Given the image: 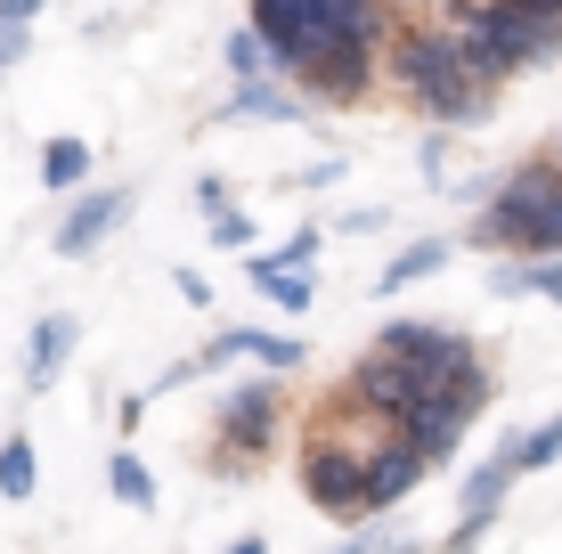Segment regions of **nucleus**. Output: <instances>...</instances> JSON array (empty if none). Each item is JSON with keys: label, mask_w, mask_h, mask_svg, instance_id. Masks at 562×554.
Instances as JSON below:
<instances>
[{"label": "nucleus", "mask_w": 562, "mask_h": 554, "mask_svg": "<svg viewBox=\"0 0 562 554\" xmlns=\"http://www.w3.org/2000/svg\"><path fill=\"white\" fill-rule=\"evenodd\" d=\"M375 66H383V82H392L432 131L481 123L490 99H497L490 82H473V66H464V49H457L449 25H392V42H383Z\"/></svg>", "instance_id": "nucleus-1"}, {"label": "nucleus", "mask_w": 562, "mask_h": 554, "mask_svg": "<svg viewBox=\"0 0 562 554\" xmlns=\"http://www.w3.org/2000/svg\"><path fill=\"white\" fill-rule=\"evenodd\" d=\"M457 49L473 66V82H514V74H538L562 57V16H521V9H497V0H457Z\"/></svg>", "instance_id": "nucleus-2"}, {"label": "nucleus", "mask_w": 562, "mask_h": 554, "mask_svg": "<svg viewBox=\"0 0 562 554\" xmlns=\"http://www.w3.org/2000/svg\"><path fill=\"white\" fill-rule=\"evenodd\" d=\"M278 425H285L278 375H245V384H228L221 408H212V473H237V465L254 473L261 449L278 441Z\"/></svg>", "instance_id": "nucleus-3"}, {"label": "nucleus", "mask_w": 562, "mask_h": 554, "mask_svg": "<svg viewBox=\"0 0 562 554\" xmlns=\"http://www.w3.org/2000/svg\"><path fill=\"white\" fill-rule=\"evenodd\" d=\"M392 441V432H383ZM367 449L351 432H310L302 441V498L318 513H367Z\"/></svg>", "instance_id": "nucleus-4"}, {"label": "nucleus", "mask_w": 562, "mask_h": 554, "mask_svg": "<svg viewBox=\"0 0 562 554\" xmlns=\"http://www.w3.org/2000/svg\"><path fill=\"white\" fill-rule=\"evenodd\" d=\"M481 408H490V384H440V392H424L392 432L424 456V465H449L457 441H464V425H473Z\"/></svg>", "instance_id": "nucleus-5"}, {"label": "nucleus", "mask_w": 562, "mask_h": 554, "mask_svg": "<svg viewBox=\"0 0 562 554\" xmlns=\"http://www.w3.org/2000/svg\"><path fill=\"white\" fill-rule=\"evenodd\" d=\"M131 213H139V196H131V188H90V196H74L66 221H57V253H66V261L99 253V245H106Z\"/></svg>", "instance_id": "nucleus-6"}, {"label": "nucleus", "mask_w": 562, "mask_h": 554, "mask_svg": "<svg viewBox=\"0 0 562 554\" xmlns=\"http://www.w3.org/2000/svg\"><path fill=\"white\" fill-rule=\"evenodd\" d=\"M424 473H432V465H424L400 432H392V441H375V449H367V513H392V506L424 482Z\"/></svg>", "instance_id": "nucleus-7"}, {"label": "nucleus", "mask_w": 562, "mask_h": 554, "mask_svg": "<svg viewBox=\"0 0 562 554\" xmlns=\"http://www.w3.org/2000/svg\"><path fill=\"white\" fill-rule=\"evenodd\" d=\"M310 114V99L294 82H285V74H261V82H237L228 90V106L212 114V123H302Z\"/></svg>", "instance_id": "nucleus-8"}, {"label": "nucleus", "mask_w": 562, "mask_h": 554, "mask_svg": "<svg viewBox=\"0 0 562 554\" xmlns=\"http://www.w3.org/2000/svg\"><path fill=\"white\" fill-rule=\"evenodd\" d=\"M228 359H254V368L285 375V368H302V342L294 335H261V327H221V335L204 342L196 368H228Z\"/></svg>", "instance_id": "nucleus-9"}, {"label": "nucleus", "mask_w": 562, "mask_h": 554, "mask_svg": "<svg viewBox=\"0 0 562 554\" xmlns=\"http://www.w3.org/2000/svg\"><path fill=\"white\" fill-rule=\"evenodd\" d=\"M490 294L497 302L538 294V302H554V310H562V253H497L490 261Z\"/></svg>", "instance_id": "nucleus-10"}, {"label": "nucleus", "mask_w": 562, "mask_h": 554, "mask_svg": "<svg viewBox=\"0 0 562 554\" xmlns=\"http://www.w3.org/2000/svg\"><path fill=\"white\" fill-rule=\"evenodd\" d=\"M74 342H82V318H74V310H49L42 327H33V342H25V392H49L57 375H66Z\"/></svg>", "instance_id": "nucleus-11"}, {"label": "nucleus", "mask_w": 562, "mask_h": 554, "mask_svg": "<svg viewBox=\"0 0 562 554\" xmlns=\"http://www.w3.org/2000/svg\"><path fill=\"white\" fill-rule=\"evenodd\" d=\"M514 482H521V465H514V432H506V441H497V456H481V465L457 482V513H497Z\"/></svg>", "instance_id": "nucleus-12"}, {"label": "nucleus", "mask_w": 562, "mask_h": 554, "mask_svg": "<svg viewBox=\"0 0 562 554\" xmlns=\"http://www.w3.org/2000/svg\"><path fill=\"white\" fill-rule=\"evenodd\" d=\"M245 285H254V294H269L285 318H302L310 302H318V270H278L269 253H245Z\"/></svg>", "instance_id": "nucleus-13"}, {"label": "nucleus", "mask_w": 562, "mask_h": 554, "mask_svg": "<svg viewBox=\"0 0 562 554\" xmlns=\"http://www.w3.org/2000/svg\"><path fill=\"white\" fill-rule=\"evenodd\" d=\"M449 253H457L449 237H416V245H408L400 261H383V270H375V294H408V285L440 278V270H449Z\"/></svg>", "instance_id": "nucleus-14"}, {"label": "nucleus", "mask_w": 562, "mask_h": 554, "mask_svg": "<svg viewBox=\"0 0 562 554\" xmlns=\"http://www.w3.org/2000/svg\"><path fill=\"white\" fill-rule=\"evenodd\" d=\"M90 180V139H49L42 147V188L49 196H74Z\"/></svg>", "instance_id": "nucleus-15"}, {"label": "nucleus", "mask_w": 562, "mask_h": 554, "mask_svg": "<svg viewBox=\"0 0 562 554\" xmlns=\"http://www.w3.org/2000/svg\"><path fill=\"white\" fill-rule=\"evenodd\" d=\"M106 489H114L131 513H155V473L139 465V449H114V456H106Z\"/></svg>", "instance_id": "nucleus-16"}, {"label": "nucleus", "mask_w": 562, "mask_h": 554, "mask_svg": "<svg viewBox=\"0 0 562 554\" xmlns=\"http://www.w3.org/2000/svg\"><path fill=\"white\" fill-rule=\"evenodd\" d=\"M221 66L237 74V82H261V74H278V49H269L254 25H237V33L221 42Z\"/></svg>", "instance_id": "nucleus-17"}, {"label": "nucleus", "mask_w": 562, "mask_h": 554, "mask_svg": "<svg viewBox=\"0 0 562 554\" xmlns=\"http://www.w3.org/2000/svg\"><path fill=\"white\" fill-rule=\"evenodd\" d=\"M33 482H42V465H33V441H25V432H9V441H0V498L25 506Z\"/></svg>", "instance_id": "nucleus-18"}, {"label": "nucleus", "mask_w": 562, "mask_h": 554, "mask_svg": "<svg viewBox=\"0 0 562 554\" xmlns=\"http://www.w3.org/2000/svg\"><path fill=\"white\" fill-rule=\"evenodd\" d=\"M514 465H521V473L562 465V416H547V425H530V432H514Z\"/></svg>", "instance_id": "nucleus-19"}, {"label": "nucleus", "mask_w": 562, "mask_h": 554, "mask_svg": "<svg viewBox=\"0 0 562 554\" xmlns=\"http://www.w3.org/2000/svg\"><path fill=\"white\" fill-rule=\"evenodd\" d=\"M204 228H212V245H221V253H254V213H245V204H221Z\"/></svg>", "instance_id": "nucleus-20"}, {"label": "nucleus", "mask_w": 562, "mask_h": 554, "mask_svg": "<svg viewBox=\"0 0 562 554\" xmlns=\"http://www.w3.org/2000/svg\"><path fill=\"white\" fill-rule=\"evenodd\" d=\"M416 163H424V180H449V171H457V131H424V147H416Z\"/></svg>", "instance_id": "nucleus-21"}, {"label": "nucleus", "mask_w": 562, "mask_h": 554, "mask_svg": "<svg viewBox=\"0 0 562 554\" xmlns=\"http://www.w3.org/2000/svg\"><path fill=\"white\" fill-rule=\"evenodd\" d=\"M318 245H326V237H318V221H302L294 237H285L278 253H269V261H278V270H318Z\"/></svg>", "instance_id": "nucleus-22"}, {"label": "nucleus", "mask_w": 562, "mask_h": 554, "mask_svg": "<svg viewBox=\"0 0 562 554\" xmlns=\"http://www.w3.org/2000/svg\"><path fill=\"white\" fill-rule=\"evenodd\" d=\"M490 530H497V513H457V530L440 539V554H481V546H490Z\"/></svg>", "instance_id": "nucleus-23"}, {"label": "nucleus", "mask_w": 562, "mask_h": 554, "mask_svg": "<svg viewBox=\"0 0 562 554\" xmlns=\"http://www.w3.org/2000/svg\"><path fill=\"white\" fill-rule=\"evenodd\" d=\"M400 546H408L400 530H375V522H367V530H351V539H342L335 554H400Z\"/></svg>", "instance_id": "nucleus-24"}, {"label": "nucleus", "mask_w": 562, "mask_h": 554, "mask_svg": "<svg viewBox=\"0 0 562 554\" xmlns=\"http://www.w3.org/2000/svg\"><path fill=\"white\" fill-rule=\"evenodd\" d=\"M221 204H237V196H228V180H212V171H204V180H196V213L212 221V213H221Z\"/></svg>", "instance_id": "nucleus-25"}, {"label": "nucleus", "mask_w": 562, "mask_h": 554, "mask_svg": "<svg viewBox=\"0 0 562 554\" xmlns=\"http://www.w3.org/2000/svg\"><path fill=\"white\" fill-rule=\"evenodd\" d=\"M392 213H383V204H359V213H342V228H351V237H367V228H383Z\"/></svg>", "instance_id": "nucleus-26"}, {"label": "nucleus", "mask_w": 562, "mask_h": 554, "mask_svg": "<svg viewBox=\"0 0 562 554\" xmlns=\"http://www.w3.org/2000/svg\"><path fill=\"white\" fill-rule=\"evenodd\" d=\"M25 33H33V25H0V66H16V57H25Z\"/></svg>", "instance_id": "nucleus-27"}, {"label": "nucleus", "mask_w": 562, "mask_h": 554, "mask_svg": "<svg viewBox=\"0 0 562 554\" xmlns=\"http://www.w3.org/2000/svg\"><path fill=\"white\" fill-rule=\"evenodd\" d=\"M42 16V0H0V25H33Z\"/></svg>", "instance_id": "nucleus-28"}, {"label": "nucleus", "mask_w": 562, "mask_h": 554, "mask_svg": "<svg viewBox=\"0 0 562 554\" xmlns=\"http://www.w3.org/2000/svg\"><path fill=\"white\" fill-rule=\"evenodd\" d=\"M171 285H180V302H196V310H204V302H212V285H204L196 270H180V278H171Z\"/></svg>", "instance_id": "nucleus-29"}, {"label": "nucleus", "mask_w": 562, "mask_h": 554, "mask_svg": "<svg viewBox=\"0 0 562 554\" xmlns=\"http://www.w3.org/2000/svg\"><path fill=\"white\" fill-rule=\"evenodd\" d=\"M497 9H521V16H562V0H497Z\"/></svg>", "instance_id": "nucleus-30"}, {"label": "nucleus", "mask_w": 562, "mask_h": 554, "mask_svg": "<svg viewBox=\"0 0 562 554\" xmlns=\"http://www.w3.org/2000/svg\"><path fill=\"white\" fill-rule=\"evenodd\" d=\"M221 554H269V539H228Z\"/></svg>", "instance_id": "nucleus-31"}, {"label": "nucleus", "mask_w": 562, "mask_h": 554, "mask_svg": "<svg viewBox=\"0 0 562 554\" xmlns=\"http://www.w3.org/2000/svg\"><path fill=\"white\" fill-rule=\"evenodd\" d=\"M554 163H562V139H554Z\"/></svg>", "instance_id": "nucleus-32"}]
</instances>
